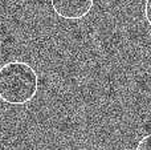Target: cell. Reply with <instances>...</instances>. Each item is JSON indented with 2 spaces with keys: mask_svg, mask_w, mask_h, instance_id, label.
<instances>
[{
  "mask_svg": "<svg viewBox=\"0 0 151 150\" xmlns=\"http://www.w3.org/2000/svg\"><path fill=\"white\" fill-rule=\"evenodd\" d=\"M55 13L65 20H81L89 15L94 0H50Z\"/></svg>",
  "mask_w": 151,
  "mask_h": 150,
  "instance_id": "2",
  "label": "cell"
},
{
  "mask_svg": "<svg viewBox=\"0 0 151 150\" xmlns=\"http://www.w3.org/2000/svg\"><path fill=\"white\" fill-rule=\"evenodd\" d=\"M39 90V76L24 61H9L0 66V100L9 105H24Z\"/></svg>",
  "mask_w": 151,
  "mask_h": 150,
  "instance_id": "1",
  "label": "cell"
},
{
  "mask_svg": "<svg viewBox=\"0 0 151 150\" xmlns=\"http://www.w3.org/2000/svg\"><path fill=\"white\" fill-rule=\"evenodd\" d=\"M145 17H146L147 23L151 25V0H146L145 3Z\"/></svg>",
  "mask_w": 151,
  "mask_h": 150,
  "instance_id": "4",
  "label": "cell"
},
{
  "mask_svg": "<svg viewBox=\"0 0 151 150\" xmlns=\"http://www.w3.org/2000/svg\"><path fill=\"white\" fill-rule=\"evenodd\" d=\"M135 150H151V134L145 136V137L138 142Z\"/></svg>",
  "mask_w": 151,
  "mask_h": 150,
  "instance_id": "3",
  "label": "cell"
}]
</instances>
